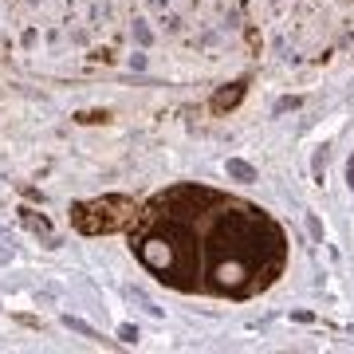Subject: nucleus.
Returning <instances> with one entry per match:
<instances>
[{"mask_svg":"<svg viewBox=\"0 0 354 354\" xmlns=\"http://www.w3.org/2000/svg\"><path fill=\"white\" fill-rule=\"evenodd\" d=\"M225 169H228V177H232V181H241V185H252L256 177H260V174H256V165H248L244 158H228Z\"/></svg>","mask_w":354,"mask_h":354,"instance_id":"obj_1","label":"nucleus"},{"mask_svg":"<svg viewBox=\"0 0 354 354\" xmlns=\"http://www.w3.org/2000/svg\"><path fill=\"white\" fill-rule=\"evenodd\" d=\"M327 162H330V146H319L315 158H311V177H315V185H323V177H327Z\"/></svg>","mask_w":354,"mask_h":354,"instance_id":"obj_2","label":"nucleus"},{"mask_svg":"<svg viewBox=\"0 0 354 354\" xmlns=\"http://www.w3.org/2000/svg\"><path fill=\"white\" fill-rule=\"evenodd\" d=\"M241 99H244V83H232V91H221V95L213 99V106L216 111H228V106H236Z\"/></svg>","mask_w":354,"mask_h":354,"instance_id":"obj_3","label":"nucleus"},{"mask_svg":"<svg viewBox=\"0 0 354 354\" xmlns=\"http://www.w3.org/2000/svg\"><path fill=\"white\" fill-rule=\"evenodd\" d=\"M127 295H130V299H134V304L142 307V311H150V315H162V307L153 304V299H150V295H146L142 288H127Z\"/></svg>","mask_w":354,"mask_h":354,"instance_id":"obj_4","label":"nucleus"},{"mask_svg":"<svg viewBox=\"0 0 354 354\" xmlns=\"http://www.w3.org/2000/svg\"><path fill=\"white\" fill-rule=\"evenodd\" d=\"M64 327L75 330V335H83V339H99V330L91 327V323H83V319H75V315H64Z\"/></svg>","mask_w":354,"mask_h":354,"instance_id":"obj_5","label":"nucleus"},{"mask_svg":"<svg viewBox=\"0 0 354 354\" xmlns=\"http://www.w3.org/2000/svg\"><path fill=\"white\" fill-rule=\"evenodd\" d=\"M299 106H304V99H299V95H283V99L276 102V106H272V114H288V111H299Z\"/></svg>","mask_w":354,"mask_h":354,"instance_id":"obj_6","label":"nucleus"},{"mask_svg":"<svg viewBox=\"0 0 354 354\" xmlns=\"http://www.w3.org/2000/svg\"><path fill=\"white\" fill-rule=\"evenodd\" d=\"M130 36L138 39V48H150L153 36H150V28H146V20H134V28H130Z\"/></svg>","mask_w":354,"mask_h":354,"instance_id":"obj_7","label":"nucleus"},{"mask_svg":"<svg viewBox=\"0 0 354 354\" xmlns=\"http://www.w3.org/2000/svg\"><path fill=\"white\" fill-rule=\"evenodd\" d=\"M304 225H307V236H311L315 244H323V221H319L315 213H307V216H304Z\"/></svg>","mask_w":354,"mask_h":354,"instance_id":"obj_8","label":"nucleus"},{"mask_svg":"<svg viewBox=\"0 0 354 354\" xmlns=\"http://www.w3.org/2000/svg\"><path fill=\"white\" fill-rule=\"evenodd\" d=\"M146 64H150L146 51H134V55H130V71H146Z\"/></svg>","mask_w":354,"mask_h":354,"instance_id":"obj_9","label":"nucleus"},{"mask_svg":"<svg viewBox=\"0 0 354 354\" xmlns=\"http://www.w3.org/2000/svg\"><path fill=\"white\" fill-rule=\"evenodd\" d=\"M118 339L122 342H138V327H130V323L127 327H118Z\"/></svg>","mask_w":354,"mask_h":354,"instance_id":"obj_10","label":"nucleus"},{"mask_svg":"<svg viewBox=\"0 0 354 354\" xmlns=\"http://www.w3.org/2000/svg\"><path fill=\"white\" fill-rule=\"evenodd\" d=\"M106 118V111H87V114H79V122H102Z\"/></svg>","mask_w":354,"mask_h":354,"instance_id":"obj_11","label":"nucleus"},{"mask_svg":"<svg viewBox=\"0 0 354 354\" xmlns=\"http://www.w3.org/2000/svg\"><path fill=\"white\" fill-rule=\"evenodd\" d=\"M346 185H351V193H354V153H351V162H346Z\"/></svg>","mask_w":354,"mask_h":354,"instance_id":"obj_12","label":"nucleus"}]
</instances>
